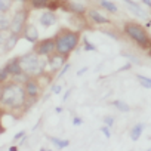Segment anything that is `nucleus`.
<instances>
[{
  "label": "nucleus",
  "mask_w": 151,
  "mask_h": 151,
  "mask_svg": "<svg viewBox=\"0 0 151 151\" xmlns=\"http://www.w3.org/2000/svg\"><path fill=\"white\" fill-rule=\"evenodd\" d=\"M33 50L42 56V58H49L55 53V39L53 37H49V39H43V40H39L37 43H34V47Z\"/></svg>",
  "instance_id": "6"
},
{
  "label": "nucleus",
  "mask_w": 151,
  "mask_h": 151,
  "mask_svg": "<svg viewBox=\"0 0 151 151\" xmlns=\"http://www.w3.org/2000/svg\"><path fill=\"white\" fill-rule=\"evenodd\" d=\"M27 102V95L24 92V86L8 82L2 86V93H0V107L6 111H24ZM25 113V111H24Z\"/></svg>",
  "instance_id": "1"
},
{
  "label": "nucleus",
  "mask_w": 151,
  "mask_h": 151,
  "mask_svg": "<svg viewBox=\"0 0 151 151\" xmlns=\"http://www.w3.org/2000/svg\"><path fill=\"white\" fill-rule=\"evenodd\" d=\"M144 129H145V124H144V123H136V124L132 127V130H130V139H132V141H138V139L141 138Z\"/></svg>",
  "instance_id": "16"
},
{
  "label": "nucleus",
  "mask_w": 151,
  "mask_h": 151,
  "mask_svg": "<svg viewBox=\"0 0 151 151\" xmlns=\"http://www.w3.org/2000/svg\"><path fill=\"white\" fill-rule=\"evenodd\" d=\"M65 62H67V58H64V56H61V55H58V53H53L52 56L47 58V64L50 65V70H52V71L61 70V67H62Z\"/></svg>",
  "instance_id": "13"
},
{
  "label": "nucleus",
  "mask_w": 151,
  "mask_h": 151,
  "mask_svg": "<svg viewBox=\"0 0 151 151\" xmlns=\"http://www.w3.org/2000/svg\"><path fill=\"white\" fill-rule=\"evenodd\" d=\"M88 70H89L88 67H83L82 70H79V71H77V76H83V74H85V73H86Z\"/></svg>",
  "instance_id": "37"
},
{
  "label": "nucleus",
  "mask_w": 151,
  "mask_h": 151,
  "mask_svg": "<svg viewBox=\"0 0 151 151\" xmlns=\"http://www.w3.org/2000/svg\"><path fill=\"white\" fill-rule=\"evenodd\" d=\"M144 28H145V30H147V28H151V21H147V24H145Z\"/></svg>",
  "instance_id": "40"
},
{
  "label": "nucleus",
  "mask_w": 151,
  "mask_h": 151,
  "mask_svg": "<svg viewBox=\"0 0 151 151\" xmlns=\"http://www.w3.org/2000/svg\"><path fill=\"white\" fill-rule=\"evenodd\" d=\"M5 65H6V68H8L9 74H11V79L22 73V70H21V65H19V58H18V56H15V58L9 59V61H8Z\"/></svg>",
  "instance_id": "12"
},
{
  "label": "nucleus",
  "mask_w": 151,
  "mask_h": 151,
  "mask_svg": "<svg viewBox=\"0 0 151 151\" xmlns=\"http://www.w3.org/2000/svg\"><path fill=\"white\" fill-rule=\"evenodd\" d=\"M130 68H132V62H127V64H126V65H123L119 71H127V70H130Z\"/></svg>",
  "instance_id": "35"
},
{
  "label": "nucleus",
  "mask_w": 151,
  "mask_h": 151,
  "mask_svg": "<svg viewBox=\"0 0 151 151\" xmlns=\"http://www.w3.org/2000/svg\"><path fill=\"white\" fill-rule=\"evenodd\" d=\"M40 151H52V150H46V148H40Z\"/></svg>",
  "instance_id": "43"
},
{
  "label": "nucleus",
  "mask_w": 151,
  "mask_h": 151,
  "mask_svg": "<svg viewBox=\"0 0 151 151\" xmlns=\"http://www.w3.org/2000/svg\"><path fill=\"white\" fill-rule=\"evenodd\" d=\"M101 132L104 133V136H105L107 139L111 138V130H110V127H107V126H101Z\"/></svg>",
  "instance_id": "29"
},
{
  "label": "nucleus",
  "mask_w": 151,
  "mask_h": 151,
  "mask_svg": "<svg viewBox=\"0 0 151 151\" xmlns=\"http://www.w3.org/2000/svg\"><path fill=\"white\" fill-rule=\"evenodd\" d=\"M6 36H8V33H5V31H0V47H3L5 40H6Z\"/></svg>",
  "instance_id": "32"
},
{
  "label": "nucleus",
  "mask_w": 151,
  "mask_h": 151,
  "mask_svg": "<svg viewBox=\"0 0 151 151\" xmlns=\"http://www.w3.org/2000/svg\"><path fill=\"white\" fill-rule=\"evenodd\" d=\"M5 111H6L5 108H2V107H0V135H2V133H3L5 130H6V129H5V127L2 126V117H3V114H5Z\"/></svg>",
  "instance_id": "30"
},
{
  "label": "nucleus",
  "mask_w": 151,
  "mask_h": 151,
  "mask_svg": "<svg viewBox=\"0 0 151 151\" xmlns=\"http://www.w3.org/2000/svg\"><path fill=\"white\" fill-rule=\"evenodd\" d=\"M70 68H71V64L65 62V64H64V65L61 67V70L58 71V74L55 76V79H56V80H58V79H61V77H62V76H64V74H65V73H67V71H68Z\"/></svg>",
  "instance_id": "26"
},
{
  "label": "nucleus",
  "mask_w": 151,
  "mask_h": 151,
  "mask_svg": "<svg viewBox=\"0 0 151 151\" xmlns=\"http://www.w3.org/2000/svg\"><path fill=\"white\" fill-rule=\"evenodd\" d=\"M12 8V0H0V14H9Z\"/></svg>",
  "instance_id": "23"
},
{
  "label": "nucleus",
  "mask_w": 151,
  "mask_h": 151,
  "mask_svg": "<svg viewBox=\"0 0 151 151\" xmlns=\"http://www.w3.org/2000/svg\"><path fill=\"white\" fill-rule=\"evenodd\" d=\"M61 9L64 11H68L74 15H77V17H83L88 9L83 3H77V2H70V0H62V5H61Z\"/></svg>",
  "instance_id": "8"
},
{
  "label": "nucleus",
  "mask_w": 151,
  "mask_h": 151,
  "mask_svg": "<svg viewBox=\"0 0 151 151\" xmlns=\"http://www.w3.org/2000/svg\"><path fill=\"white\" fill-rule=\"evenodd\" d=\"M8 82H11V74H9L6 65H3L2 68H0V83L5 85V83H8Z\"/></svg>",
  "instance_id": "22"
},
{
  "label": "nucleus",
  "mask_w": 151,
  "mask_h": 151,
  "mask_svg": "<svg viewBox=\"0 0 151 151\" xmlns=\"http://www.w3.org/2000/svg\"><path fill=\"white\" fill-rule=\"evenodd\" d=\"M82 123H83V119H82V117H77V116H76V117L73 119V124H74V126H80Z\"/></svg>",
  "instance_id": "33"
},
{
  "label": "nucleus",
  "mask_w": 151,
  "mask_h": 151,
  "mask_svg": "<svg viewBox=\"0 0 151 151\" xmlns=\"http://www.w3.org/2000/svg\"><path fill=\"white\" fill-rule=\"evenodd\" d=\"M19 37H21V36H18V34L8 33L6 40H5V45H3V50H5V52H11V50H14V49H15V46L18 45Z\"/></svg>",
  "instance_id": "14"
},
{
  "label": "nucleus",
  "mask_w": 151,
  "mask_h": 151,
  "mask_svg": "<svg viewBox=\"0 0 151 151\" xmlns=\"http://www.w3.org/2000/svg\"><path fill=\"white\" fill-rule=\"evenodd\" d=\"M19 58V65L22 73H25L28 77H42V76L46 73V65H47V58H42L39 56L34 50L27 52Z\"/></svg>",
  "instance_id": "3"
},
{
  "label": "nucleus",
  "mask_w": 151,
  "mask_h": 151,
  "mask_svg": "<svg viewBox=\"0 0 151 151\" xmlns=\"http://www.w3.org/2000/svg\"><path fill=\"white\" fill-rule=\"evenodd\" d=\"M141 2H142L145 6H151V0H141Z\"/></svg>",
  "instance_id": "39"
},
{
  "label": "nucleus",
  "mask_w": 151,
  "mask_h": 151,
  "mask_svg": "<svg viewBox=\"0 0 151 151\" xmlns=\"http://www.w3.org/2000/svg\"><path fill=\"white\" fill-rule=\"evenodd\" d=\"M71 92H73V89H68V91L65 92V95H64V99H62L64 102H67V99L70 98V95H71Z\"/></svg>",
  "instance_id": "36"
},
{
  "label": "nucleus",
  "mask_w": 151,
  "mask_h": 151,
  "mask_svg": "<svg viewBox=\"0 0 151 151\" xmlns=\"http://www.w3.org/2000/svg\"><path fill=\"white\" fill-rule=\"evenodd\" d=\"M9 24H11V15L9 14H0V31L9 33Z\"/></svg>",
  "instance_id": "17"
},
{
  "label": "nucleus",
  "mask_w": 151,
  "mask_h": 151,
  "mask_svg": "<svg viewBox=\"0 0 151 151\" xmlns=\"http://www.w3.org/2000/svg\"><path fill=\"white\" fill-rule=\"evenodd\" d=\"M21 2H24V3H30L31 0H21Z\"/></svg>",
  "instance_id": "42"
},
{
  "label": "nucleus",
  "mask_w": 151,
  "mask_h": 151,
  "mask_svg": "<svg viewBox=\"0 0 151 151\" xmlns=\"http://www.w3.org/2000/svg\"><path fill=\"white\" fill-rule=\"evenodd\" d=\"M24 136H25V130H21V132H18V133L14 136V139H15V141H19V139L24 138Z\"/></svg>",
  "instance_id": "34"
},
{
  "label": "nucleus",
  "mask_w": 151,
  "mask_h": 151,
  "mask_svg": "<svg viewBox=\"0 0 151 151\" xmlns=\"http://www.w3.org/2000/svg\"><path fill=\"white\" fill-rule=\"evenodd\" d=\"M102 122L105 123L104 126H107V127H110V129H111V127L114 126V122H116V120H114V117H113V116H105Z\"/></svg>",
  "instance_id": "28"
},
{
  "label": "nucleus",
  "mask_w": 151,
  "mask_h": 151,
  "mask_svg": "<svg viewBox=\"0 0 151 151\" xmlns=\"http://www.w3.org/2000/svg\"><path fill=\"white\" fill-rule=\"evenodd\" d=\"M83 49H85L86 52H96V46L92 45L88 39H83Z\"/></svg>",
  "instance_id": "27"
},
{
  "label": "nucleus",
  "mask_w": 151,
  "mask_h": 151,
  "mask_svg": "<svg viewBox=\"0 0 151 151\" xmlns=\"http://www.w3.org/2000/svg\"><path fill=\"white\" fill-rule=\"evenodd\" d=\"M9 151H19V147L18 145H12V147H9Z\"/></svg>",
  "instance_id": "38"
},
{
  "label": "nucleus",
  "mask_w": 151,
  "mask_h": 151,
  "mask_svg": "<svg viewBox=\"0 0 151 151\" xmlns=\"http://www.w3.org/2000/svg\"><path fill=\"white\" fill-rule=\"evenodd\" d=\"M136 79H138V82L142 85L144 89H150V88H151V79H150V77H147V76H142V74H138Z\"/></svg>",
  "instance_id": "24"
},
{
  "label": "nucleus",
  "mask_w": 151,
  "mask_h": 151,
  "mask_svg": "<svg viewBox=\"0 0 151 151\" xmlns=\"http://www.w3.org/2000/svg\"><path fill=\"white\" fill-rule=\"evenodd\" d=\"M12 2H21V0H12Z\"/></svg>",
  "instance_id": "45"
},
{
  "label": "nucleus",
  "mask_w": 151,
  "mask_h": 151,
  "mask_svg": "<svg viewBox=\"0 0 151 151\" xmlns=\"http://www.w3.org/2000/svg\"><path fill=\"white\" fill-rule=\"evenodd\" d=\"M61 92H62V86H59V85L52 86V93H53V95H59Z\"/></svg>",
  "instance_id": "31"
},
{
  "label": "nucleus",
  "mask_w": 151,
  "mask_h": 151,
  "mask_svg": "<svg viewBox=\"0 0 151 151\" xmlns=\"http://www.w3.org/2000/svg\"><path fill=\"white\" fill-rule=\"evenodd\" d=\"M49 0H31V8L33 9H45L46 5H47Z\"/></svg>",
  "instance_id": "25"
},
{
  "label": "nucleus",
  "mask_w": 151,
  "mask_h": 151,
  "mask_svg": "<svg viewBox=\"0 0 151 151\" xmlns=\"http://www.w3.org/2000/svg\"><path fill=\"white\" fill-rule=\"evenodd\" d=\"M56 21H58V17H56L55 12H49V11H46V12H42V15L39 17V22H40L43 27H46V28L55 25Z\"/></svg>",
  "instance_id": "11"
},
{
  "label": "nucleus",
  "mask_w": 151,
  "mask_h": 151,
  "mask_svg": "<svg viewBox=\"0 0 151 151\" xmlns=\"http://www.w3.org/2000/svg\"><path fill=\"white\" fill-rule=\"evenodd\" d=\"M55 111H56L58 114H59V113H62V107H56V108H55Z\"/></svg>",
  "instance_id": "41"
},
{
  "label": "nucleus",
  "mask_w": 151,
  "mask_h": 151,
  "mask_svg": "<svg viewBox=\"0 0 151 151\" xmlns=\"http://www.w3.org/2000/svg\"><path fill=\"white\" fill-rule=\"evenodd\" d=\"M61 5H62V0H49L46 5V9L49 12H56L61 9Z\"/></svg>",
  "instance_id": "21"
},
{
  "label": "nucleus",
  "mask_w": 151,
  "mask_h": 151,
  "mask_svg": "<svg viewBox=\"0 0 151 151\" xmlns=\"http://www.w3.org/2000/svg\"><path fill=\"white\" fill-rule=\"evenodd\" d=\"M2 86H3V85H2V83H0V93H2Z\"/></svg>",
  "instance_id": "44"
},
{
  "label": "nucleus",
  "mask_w": 151,
  "mask_h": 151,
  "mask_svg": "<svg viewBox=\"0 0 151 151\" xmlns=\"http://www.w3.org/2000/svg\"><path fill=\"white\" fill-rule=\"evenodd\" d=\"M55 53L68 58L71 52H74L77 49L82 36L80 31H74V30H68V28H61L55 36Z\"/></svg>",
  "instance_id": "2"
},
{
  "label": "nucleus",
  "mask_w": 151,
  "mask_h": 151,
  "mask_svg": "<svg viewBox=\"0 0 151 151\" xmlns=\"http://www.w3.org/2000/svg\"><path fill=\"white\" fill-rule=\"evenodd\" d=\"M123 31L124 34L132 40L135 42L139 47L148 50L150 46H151V40H150V36L147 33V30L144 28V25L138 24V22H126L124 27H123Z\"/></svg>",
  "instance_id": "4"
},
{
  "label": "nucleus",
  "mask_w": 151,
  "mask_h": 151,
  "mask_svg": "<svg viewBox=\"0 0 151 151\" xmlns=\"http://www.w3.org/2000/svg\"><path fill=\"white\" fill-rule=\"evenodd\" d=\"M28 17H30V11H28L27 8H21V9L15 11V14L11 17L9 33L21 36L24 27L28 24Z\"/></svg>",
  "instance_id": "5"
},
{
  "label": "nucleus",
  "mask_w": 151,
  "mask_h": 151,
  "mask_svg": "<svg viewBox=\"0 0 151 151\" xmlns=\"http://www.w3.org/2000/svg\"><path fill=\"white\" fill-rule=\"evenodd\" d=\"M123 2L126 3V6L136 15V17H141V18H147V12L136 3V2H133V0H123Z\"/></svg>",
  "instance_id": "15"
},
{
  "label": "nucleus",
  "mask_w": 151,
  "mask_h": 151,
  "mask_svg": "<svg viewBox=\"0 0 151 151\" xmlns=\"http://www.w3.org/2000/svg\"><path fill=\"white\" fill-rule=\"evenodd\" d=\"M22 86H24V92H25V95H27V99L36 102V101L39 99L40 93H42V83L39 82V79L30 77Z\"/></svg>",
  "instance_id": "7"
},
{
  "label": "nucleus",
  "mask_w": 151,
  "mask_h": 151,
  "mask_svg": "<svg viewBox=\"0 0 151 151\" xmlns=\"http://www.w3.org/2000/svg\"><path fill=\"white\" fill-rule=\"evenodd\" d=\"M99 5H101L102 9H105L110 14H117V11H119L117 6H116V3L110 2V0H99Z\"/></svg>",
  "instance_id": "18"
},
{
  "label": "nucleus",
  "mask_w": 151,
  "mask_h": 151,
  "mask_svg": "<svg viewBox=\"0 0 151 151\" xmlns=\"http://www.w3.org/2000/svg\"><path fill=\"white\" fill-rule=\"evenodd\" d=\"M86 15H88V18H89L92 22H95V24H98V25H107V24H111L110 18H107L105 15H102V14L98 12L96 9H89V11L86 12Z\"/></svg>",
  "instance_id": "10"
},
{
  "label": "nucleus",
  "mask_w": 151,
  "mask_h": 151,
  "mask_svg": "<svg viewBox=\"0 0 151 151\" xmlns=\"http://www.w3.org/2000/svg\"><path fill=\"white\" fill-rule=\"evenodd\" d=\"M49 139H50V142H53V145H55L56 148H59V150H64V148H67V147L70 145V141H68V139H61V138H56V136H49Z\"/></svg>",
  "instance_id": "19"
},
{
  "label": "nucleus",
  "mask_w": 151,
  "mask_h": 151,
  "mask_svg": "<svg viewBox=\"0 0 151 151\" xmlns=\"http://www.w3.org/2000/svg\"><path fill=\"white\" fill-rule=\"evenodd\" d=\"M111 105H114L119 111H122V113H129L130 111V107L126 104V102H123L122 99H114V101H111Z\"/></svg>",
  "instance_id": "20"
},
{
  "label": "nucleus",
  "mask_w": 151,
  "mask_h": 151,
  "mask_svg": "<svg viewBox=\"0 0 151 151\" xmlns=\"http://www.w3.org/2000/svg\"><path fill=\"white\" fill-rule=\"evenodd\" d=\"M21 37L25 39V40L30 42V43H37V42L40 40L39 30H37L36 25H33V24H27V25L24 27V30H22V33H21Z\"/></svg>",
  "instance_id": "9"
}]
</instances>
